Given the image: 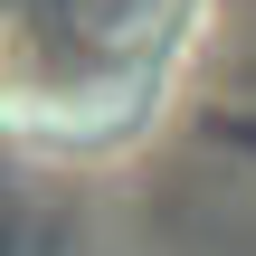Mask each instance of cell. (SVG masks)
I'll return each mask as SVG.
<instances>
[{
    "mask_svg": "<svg viewBox=\"0 0 256 256\" xmlns=\"http://www.w3.org/2000/svg\"><path fill=\"white\" fill-rule=\"evenodd\" d=\"M209 28L218 0H0V114L66 152L142 142Z\"/></svg>",
    "mask_w": 256,
    "mask_h": 256,
    "instance_id": "1",
    "label": "cell"
}]
</instances>
